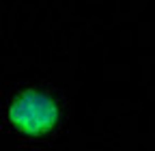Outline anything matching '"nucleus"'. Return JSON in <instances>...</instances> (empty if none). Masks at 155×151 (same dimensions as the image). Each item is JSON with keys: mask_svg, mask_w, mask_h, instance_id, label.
<instances>
[{"mask_svg": "<svg viewBox=\"0 0 155 151\" xmlns=\"http://www.w3.org/2000/svg\"><path fill=\"white\" fill-rule=\"evenodd\" d=\"M9 117L19 132L30 134V136H41L54 127L58 112H56L54 102L48 95L24 93L13 102Z\"/></svg>", "mask_w": 155, "mask_h": 151, "instance_id": "nucleus-1", "label": "nucleus"}]
</instances>
